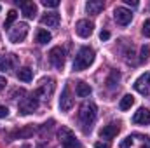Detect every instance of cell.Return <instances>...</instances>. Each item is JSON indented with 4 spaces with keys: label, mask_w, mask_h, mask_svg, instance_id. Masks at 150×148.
Masks as SVG:
<instances>
[{
    "label": "cell",
    "mask_w": 150,
    "mask_h": 148,
    "mask_svg": "<svg viewBox=\"0 0 150 148\" xmlns=\"http://www.w3.org/2000/svg\"><path fill=\"white\" fill-rule=\"evenodd\" d=\"M96 115H98V110H96V105H94V103L86 101V103L80 106V110H79V122H80L84 132L91 131V125L94 124Z\"/></svg>",
    "instance_id": "6da1fadb"
},
{
    "label": "cell",
    "mask_w": 150,
    "mask_h": 148,
    "mask_svg": "<svg viewBox=\"0 0 150 148\" xmlns=\"http://www.w3.org/2000/svg\"><path fill=\"white\" fill-rule=\"evenodd\" d=\"M94 56L96 54H94L93 47H89V45L80 47L79 52H77V56H75V59H74V70L75 72H82V70L89 68L93 65V61H94Z\"/></svg>",
    "instance_id": "7a4b0ae2"
},
{
    "label": "cell",
    "mask_w": 150,
    "mask_h": 148,
    "mask_svg": "<svg viewBox=\"0 0 150 148\" xmlns=\"http://www.w3.org/2000/svg\"><path fill=\"white\" fill-rule=\"evenodd\" d=\"M58 140L61 143V148H80V143L77 141L74 131L67 125H61V129L58 131Z\"/></svg>",
    "instance_id": "3957f363"
},
{
    "label": "cell",
    "mask_w": 150,
    "mask_h": 148,
    "mask_svg": "<svg viewBox=\"0 0 150 148\" xmlns=\"http://www.w3.org/2000/svg\"><path fill=\"white\" fill-rule=\"evenodd\" d=\"M120 148H150V138L145 134H129L122 140Z\"/></svg>",
    "instance_id": "277c9868"
},
{
    "label": "cell",
    "mask_w": 150,
    "mask_h": 148,
    "mask_svg": "<svg viewBox=\"0 0 150 148\" xmlns=\"http://www.w3.org/2000/svg\"><path fill=\"white\" fill-rule=\"evenodd\" d=\"M28 30H30L28 23H19V25H16V26L11 28V32H9V40L14 42V44L23 42V40L26 38V35H28Z\"/></svg>",
    "instance_id": "5b68a950"
},
{
    "label": "cell",
    "mask_w": 150,
    "mask_h": 148,
    "mask_svg": "<svg viewBox=\"0 0 150 148\" xmlns=\"http://www.w3.org/2000/svg\"><path fill=\"white\" fill-rule=\"evenodd\" d=\"M49 61H51V65H52L54 68L61 70L63 65H65V51H63L59 45L52 47V49L49 51Z\"/></svg>",
    "instance_id": "8992f818"
},
{
    "label": "cell",
    "mask_w": 150,
    "mask_h": 148,
    "mask_svg": "<svg viewBox=\"0 0 150 148\" xmlns=\"http://www.w3.org/2000/svg\"><path fill=\"white\" fill-rule=\"evenodd\" d=\"M134 91L140 92V94H143V96H149L150 94V72L140 75V77L136 78V82H134Z\"/></svg>",
    "instance_id": "52a82bcc"
},
{
    "label": "cell",
    "mask_w": 150,
    "mask_h": 148,
    "mask_svg": "<svg viewBox=\"0 0 150 148\" xmlns=\"http://www.w3.org/2000/svg\"><path fill=\"white\" fill-rule=\"evenodd\" d=\"M37 108H38V98L35 94L25 98V99L19 103V111H21L23 115H30V113H33Z\"/></svg>",
    "instance_id": "ba28073f"
},
{
    "label": "cell",
    "mask_w": 150,
    "mask_h": 148,
    "mask_svg": "<svg viewBox=\"0 0 150 148\" xmlns=\"http://www.w3.org/2000/svg\"><path fill=\"white\" fill-rule=\"evenodd\" d=\"M93 30H94V25L89 21V19H80V21H77V25H75V32H77V35L80 38H87L93 35Z\"/></svg>",
    "instance_id": "9c48e42d"
},
{
    "label": "cell",
    "mask_w": 150,
    "mask_h": 148,
    "mask_svg": "<svg viewBox=\"0 0 150 148\" xmlns=\"http://www.w3.org/2000/svg\"><path fill=\"white\" fill-rule=\"evenodd\" d=\"M113 18H115V21H117L119 25L126 26V25L131 23V19H133V12H131L129 9H126V7H117V9L113 11Z\"/></svg>",
    "instance_id": "30bf717a"
},
{
    "label": "cell",
    "mask_w": 150,
    "mask_h": 148,
    "mask_svg": "<svg viewBox=\"0 0 150 148\" xmlns=\"http://www.w3.org/2000/svg\"><path fill=\"white\" fill-rule=\"evenodd\" d=\"M72 106H74V98L70 94V85L67 84L63 87V92H61V98H59V110L68 111V110H72Z\"/></svg>",
    "instance_id": "8fae6325"
},
{
    "label": "cell",
    "mask_w": 150,
    "mask_h": 148,
    "mask_svg": "<svg viewBox=\"0 0 150 148\" xmlns=\"http://www.w3.org/2000/svg\"><path fill=\"white\" fill-rule=\"evenodd\" d=\"M52 91H54V80L52 78H47V80H44L40 84V87L37 89L35 96L37 98H44V99H49V96L52 94Z\"/></svg>",
    "instance_id": "7c38bea8"
},
{
    "label": "cell",
    "mask_w": 150,
    "mask_h": 148,
    "mask_svg": "<svg viewBox=\"0 0 150 148\" xmlns=\"http://www.w3.org/2000/svg\"><path fill=\"white\" fill-rule=\"evenodd\" d=\"M119 131H120V127H119V124H107V125H103V129L100 131V138H103V140H112L115 138L117 134H119Z\"/></svg>",
    "instance_id": "4fadbf2b"
},
{
    "label": "cell",
    "mask_w": 150,
    "mask_h": 148,
    "mask_svg": "<svg viewBox=\"0 0 150 148\" xmlns=\"http://www.w3.org/2000/svg\"><path fill=\"white\" fill-rule=\"evenodd\" d=\"M21 5V11H23V16L26 19H33L37 16V4L35 2H18Z\"/></svg>",
    "instance_id": "5bb4252c"
},
{
    "label": "cell",
    "mask_w": 150,
    "mask_h": 148,
    "mask_svg": "<svg viewBox=\"0 0 150 148\" xmlns=\"http://www.w3.org/2000/svg\"><path fill=\"white\" fill-rule=\"evenodd\" d=\"M133 122L134 124H142V125H149L150 124V110L149 108H140L138 111H134Z\"/></svg>",
    "instance_id": "9a60e30c"
},
{
    "label": "cell",
    "mask_w": 150,
    "mask_h": 148,
    "mask_svg": "<svg viewBox=\"0 0 150 148\" xmlns=\"http://www.w3.org/2000/svg\"><path fill=\"white\" fill-rule=\"evenodd\" d=\"M16 63H18L16 54H5L4 58H0V70L2 72H9V70H12L16 66Z\"/></svg>",
    "instance_id": "2e32d148"
},
{
    "label": "cell",
    "mask_w": 150,
    "mask_h": 148,
    "mask_svg": "<svg viewBox=\"0 0 150 148\" xmlns=\"http://www.w3.org/2000/svg\"><path fill=\"white\" fill-rule=\"evenodd\" d=\"M40 23H42L44 26H47V28H56V26L59 25V14H56V12H47L45 16L40 18Z\"/></svg>",
    "instance_id": "e0dca14e"
},
{
    "label": "cell",
    "mask_w": 150,
    "mask_h": 148,
    "mask_svg": "<svg viewBox=\"0 0 150 148\" xmlns=\"http://www.w3.org/2000/svg\"><path fill=\"white\" fill-rule=\"evenodd\" d=\"M103 7H105V4H103L101 0H89V2L86 4V11H87V14H93V16L100 14V12L103 11Z\"/></svg>",
    "instance_id": "ac0fdd59"
},
{
    "label": "cell",
    "mask_w": 150,
    "mask_h": 148,
    "mask_svg": "<svg viewBox=\"0 0 150 148\" xmlns=\"http://www.w3.org/2000/svg\"><path fill=\"white\" fill-rule=\"evenodd\" d=\"M91 85L89 84H86V82H77V87H75V92H77V96L79 98H87L89 94H91Z\"/></svg>",
    "instance_id": "d6986e66"
},
{
    "label": "cell",
    "mask_w": 150,
    "mask_h": 148,
    "mask_svg": "<svg viewBox=\"0 0 150 148\" xmlns=\"http://www.w3.org/2000/svg\"><path fill=\"white\" fill-rule=\"evenodd\" d=\"M133 105H134V98H133L131 94H126V96L120 99V103H119V108H120L122 111H126V110H129Z\"/></svg>",
    "instance_id": "ffe728a7"
},
{
    "label": "cell",
    "mask_w": 150,
    "mask_h": 148,
    "mask_svg": "<svg viewBox=\"0 0 150 148\" xmlns=\"http://www.w3.org/2000/svg\"><path fill=\"white\" fill-rule=\"evenodd\" d=\"M18 78H19V80H23V82H30V80L33 78V72H32L28 66L19 68V70H18Z\"/></svg>",
    "instance_id": "44dd1931"
},
{
    "label": "cell",
    "mask_w": 150,
    "mask_h": 148,
    "mask_svg": "<svg viewBox=\"0 0 150 148\" xmlns=\"http://www.w3.org/2000/svg\"><path fill=\"white\" fill-rule=\"evenodd\" d=\"M35 40H37L38 44H47V42H51V33H49L47 30L40 28V30H37V35H35Z\"/></svg>",
    "instance_id": "7402d4cb"
},
{
    "label": "cell",
    "mask_w": 150,
    "mask_h": 148,
    "mask_svg": "<svg viewBox=\"0 0 150 148\" xmlns=\"http://www.w3.org/2000/svg\"><path fill=\"white\" fill-rule=\"evenodd\" d=\"M16 18H18V12H16V11H9V12H7L5 21H4V28H11V26H12V23L16 21Z\"/></svg>",
    "instance_id": "603a6c76"
},
{
    "label": "cell",
    "mask_w": 150,
    "mask_h": 148,
    "mask_svg": "<svg viewBox=\"0 0 150 148\" xmlns=\"http://www.w3.org/2000/svg\"><path fill=\"white\" fill-rule=\"evenodd\" d=\"M119 78H120V73H119L117 70H113L112 73H110V77L107 78V85H108L110 89H112V87H115V84L119 82Z\"/></svg>",
    "instance_id": "cb8c5ba5"
},
{
    "label": "cell",
    "mask_w": 150,
    "mask_h": 148,
    "mask_svg": "<svg viewBox=\"0 0 150 148\" xmlns=\"http://www.w3.org/2000/svg\"><path fill=\"white\" fill-rule=\"evenodd\" d=\"M149 59H150V47L149 45H142V49H140V61L147 63Z\"/></svg>",
    "instance_id": "d4e9b609"
},
{
    "label": "cell",
    "mask_w": 150,
    "mask_h": 148,
    "mask_svg": "<svg viewBox=\"0 0 150 148\" xmlns=\"http://www.w3.org/2000/svg\"><path fill=\"white\" fill-rule=\"evenodd\" d=\"M32 134H33V127H32V125H28V127H25V129L14 132V136H19V138H26V136H32Z\"/></svg>",
    "instance_id": "484cf974"
},
{
    "label": "cell",
    "mask_w": 150,
    "mask_h": 148,
    "mask_svg": "<svg viewBox=\"0 0 150 148\" xmlns=\"http://www.w3.org/2000/svg\"><path fill=\"white\" fill-rule=\"evenodd\" d=\"M42 5H44V7H51V9H56V7L59 5V2H58V0H42Z\"/></svg>",
    "instance_id": "4316f807"
},
{
    "label": "cell",
    "mask_w": 150,
    "mask_h": 148,
    "mask_svg": "<svg viewBox=\"0 0 150 148\" xmlns=\"http://www.w3.org/2000/svg\"><path fill=\"white\" fill-rule=\"evenodd\" d=\"M142 33H143L147 38H150V19H147V21L143 23V26H142Z\"/></svg>",
    "instance_id": "83f0119b"
},
{
    "label": "cell",
    "mask_w": 150,
    "mask_h": 148,
    "mask_svg": "<svg viewBox=\"0 0 150 148\" xmlns=\"http://www.w3.org/2000/svg\"><path fill=\"white\" fill-rule=\"evenodd\" d=\"M9 115V108L7 106H0V118H5Z\"/></svg>",
    "instance_id": "f1b7e54d"
},
{
    "label": "cell",
    "mask_w": 150,
    "mask_h": 148,
    "mask_svg": "<svg viewBox=\"0 0 150 148\" xmlns=\"http://www.w3.org/2000/svg\"><path fill=\"white\" fill-rule=\"evenodd\" d=\"M100 38H101V40H108V38H110V32H107V30H103V32L100 33Z\"/></svg>",
    "instance_id": "f546056e"
},
{
    "label": "cell",
    "mask_w": 150,
    "mask_h": 148,
    "mask_svg": "<svg viewBox=\"0 0 150 148\" xmlns=\"http://www.w3.org/2000/svg\"><path fill=\"white\" fill-rule=\"evenodd\" d=\"M94 148H110V145H108V143H103V141H98V143L94 145Z\"/></svg>",
    "instance_id": "4dcf8cb0"
},
{
    "label": "cell",
    "mask_w": 150,
    "mask_h": 148,
    "mask_svg": "<svg viewBox=\"0 0 150 148\" xmlns=\"http://www.w3.org/2000/svg\"><path fill=\"white\" fill-rule=\"evenodd\" d=\"M124 4H126V5H131V7H136V5H138L136 0H124Z\"/></svg>",
    "instance_id": "1f68e13d"
},
{
    "label": "cell",
    "mask_w": 150,
    "mask_h": 148,
    "mask_svg": "<svg viewBox=\"0 0 150 148\" xmlns=\"http://www.w3.org/2000/svg\"><path fill=\"white\" fill-rule=\"evenodd\" d=\"M5 84H7V78H5V77H0V91L5 87Z\"/></svg>",
    "instance_id": "d6a6232c"
},
{
    "label": "cell",
    "mask_w": 150,
    "mask_h": 148,
    "mask_svg": "<svg viewBox=\"0 0 150 148\" xmlns=\"http://www.w3.org/2000/svg\"><path fill=\"white\" fill-rule=\"evenodd\" d=\"M38 148H45V147H38Z\"/></svg>",
    "instance_id": "836d02e7"
},
{
    "label": "cell",
    "mask_w": 150,
    "mask_h": 148,
    "mask_svg": "<svg viewBox=\"0 0 150 148\" xmlns=\"http://www.w3.org/2000/svg\"><path fill=\"white\" fill-rule=\"evenodd\" d=\"M0 9H2V7H0Z\"/></svg>",
    "instance_id": "e575fe53"
}]
</instances>
